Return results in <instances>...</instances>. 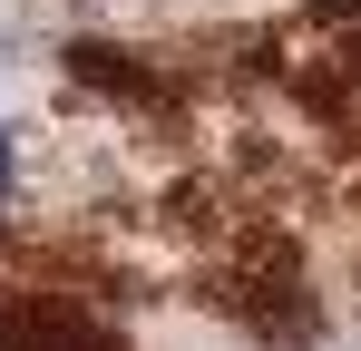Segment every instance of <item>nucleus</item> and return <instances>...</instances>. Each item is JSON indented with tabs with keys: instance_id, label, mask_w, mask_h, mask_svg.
Returning <instances> with one entry per match:
<instances>
[{
	"instance_id": "1",
	"label": "nucleus",
	"mask_w": 361,
	"mask_h": 351,
	"mask_svg": "<svg viewBox=\"0 0 361 351\" xmlns=\"http://www.w3.org/2000/svg\"><path fill=\"white\" fill-rule=\"evenodd\" d=\"M10 185H20V156H10V127H0V205H10Z\"/></svg>"
}]
</instances>
